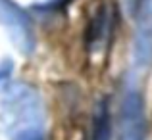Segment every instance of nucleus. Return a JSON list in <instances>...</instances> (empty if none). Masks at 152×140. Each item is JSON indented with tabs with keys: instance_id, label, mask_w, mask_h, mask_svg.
<instances>
[{
	"instance_id": "1",
	"label": "nucleus",
	"mask_w": 152,
	"mask_h": 140,
	"mask_svg": "<svg viewBox=\"0 0 152 140\" xmlns=\"http://www.w3.org/2000/svg\"><path fill=\"white\" fill-rule=\"evenodd\" d=\"M2 117L10 129L35 127L42 119V102L39 94L27 85H12L2 98Z\"/></svg>"
},
{
	"instance_id": "2",
	"label": "nucleus",
	"mask_w": 152,
	"mask_h": 140,
	"mask_svg": "<svg viewBox=\"0 0 152 140\" xmlns=\"http://www.w3.org/2000/svg\"><path fill=\"white\" fill-rule=\"evenodd\" d=\"M119 140H146L148 119H146L145 98L137 86H127L119 102L118 113Z\"/></svg>"
},
{
	"instance_id": "3",
	"label": "nucleus",
	"mask_w": 152,
	"mask_h": 140,
	"mask_svg": "<svg viewBox=\"0 0 152 140\" xmlns=\"http://www.w3.org/2000/svg\"><path fill=\"white\" fill-rule=\"evenodd\" d=\"M0 23L8 31L14 46L23 56H31L37 46L33 21L29 14L14 0H0Z\"/></svg>"
},
{
	"instance_id": "4",
	"label": "nucleus",
	"mask_w": 152,
	"mask_h": 140,
	"mask_svg": "<svg viewBox=\"0 0 152 140\" xmlns=\"http://www.w3.org/2000/svg\"><path fill=\"white\" fill-rule=\"evenodd\" d=\"M133 54L139 67L152 65V10L142 15V21L137 29V35H135Z\"/></svg>"
},
{
	"instance_id": "5",
	"label": "nucleus",
	"mask_w": 152,
	"mask_h": 140,
	"mask_svg": "<svg viewBox=\"0 0 152 140\" xmlns=\"http://www.w3.org/2000/svg\"><path fill=\"white\" fill-rule=\"evenodd\" d=\"M91 140H112V113L106 100H100L94 110Z\"/></svg>"
},
{
	"instance_id": "6",
	"label": "nucleus",
	"mask_w": 152,
	"mask_h": 140,
	"mask_svg": "<svg viewBox=\"0 0 152 140\" xmlns=\"http://www.w3.org/2000/svg\"><path fill=\"white\" fill-rule=\"evenodd\" d=\"M125 8L131 17H142L152 10V0H125Z\"/></svg>"
},
{
	"instance_id": "7",
	"label": "nucleus",
	"mask_w": 152,
	"mask_h": 140,
	"mask_svg": "<svg viewBox=\"0 0 152 140\" xmlns=\"http://www.w3.org/2000/svg\"><path fill=\"white\" fill-rule=\"evenodd\" d=\"M12 140H46V134H45V131H42L39 125L23 127V129L15 131Z\"/></svg>"
},
{
	"instance_id": "8",
	"label": "nucleus",
	"mask_w": 152,
	"mask_h": 140,
	"mask_svg": "<svg viewBox=\"0 0 152 140\" xmlns=\"http://www.w3.org/2000/svg\"><path fill=\"white\" fill-rule=\"evenodd\" d=\"M69 2L71 0H45V2L37 4L35 10H39V12H58V10H64Z\"/></svg>"
},
{
	"instance_id": "9",
	"label": "nucleus",
	"mask_w": 152,
	"mask_h": 140,
	"mask_svg": "<svg viewBox=\"0 0 152 140\" xmlns=\"http://www.w3.org/2000/svg\"><path fill=\"white\" fill-rule=\"evenodd\" d=\"M12 69H14V63H12L10 59H2V62H0V85L12 75Z\"/></svg>"
}]
</instances>
